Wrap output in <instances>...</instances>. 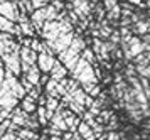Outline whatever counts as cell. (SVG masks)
Here are the masks:
<instances>
[{"label": "cell", "mask_w": 150, "mask_h": 140, "mask_svg": "<svg viewBox=\"0 0 150 140\" xmlns=\"http://www.w3.org/2000/svg\"><path fill=\"white\" fill-rule=\"evenodd\" d=\"M86 49V44H84V41L81 39V37H74V41H73V44H71V47L69 49H66L64 53L59 56V63L61 64H68V63H71L73 59H76V58H79L81 54L79 53H83Z\"/></svg>", "instance_id": "obj_1"}, {"label": "cell", "mask_w": 150, "mask_h": 140, "mask_svg": "<svg viewBox=\"0 0 150 140\" xmlns=\"http://www.w3.org/2000/svg\"><path fill=\"white\" fill-rule=\"evenodd\" d=\"M4 61V66H7V71L14 74V76H22V59H21V51H15V53L5 54L2 56Z\"/></svg>", "instance_id": "obj_2"}, {"label": "cell", "mask_w": 150, "mask_h": 140, "mask_svg": "<svg viewBox=\"0 0 150 140\" xmlns=\"http://www.w3.org/2000/svg\"><path fill=\"white\" fill-rule=\"evenodd\" d=\"M0 15L8 19L10 22L17 24L19 22V17H21V10L17 9L15 4L8 2V0H0Z\"/></svg>", "instance_id": "obj_3"}, {"label": "cell", "mask_w": 150, "mask_h": 140, "mask_svg": "<svg viewBox=\"0 0 150 140\" xmlns=\"http://www.w3.org/2000/svg\"><path fill=\"white\" fill-rule=\"evenodd\" d=\"M78 83L81 85V88H84V86H91V85H98V76H96V73H95V69H93V66H88L84 71H83L79 76H78Z\"/></svg>", "instance_id": "obj_4"}, {"label": "cell", "mask_w": 150, "mask_h": 140, "mask_svg": "<svg viewBox=\"0 0 150 140\" xmlns=\"http://www.w3.org/2000/svg\"><path fill=\"white\" fill-rule=\"evenodd\" d=\"M56 61L57 59H54V56H51V54H47V53H41L39 54V59H37V68L41 69V73L47 74V73L52 71Z\"/></svg>", "instance_id": "obj_5"}, {"label": "cell", "mask_w": 150, "mask_h": 140, "mask_svg": "<svg viewBox=\"0 0 150 140\" xmlns=\"http://www.w3.org/2000/svg\"><path fill=\"white\" fill-rule=\"evenodd\" d=\"M21 59L22 63H25L29 66H37V59H39V54L34 53L30 47H24L21 49Z\"/></svg>", "instance_id": "obj_6"}, {"label": "cell", "mask_w": 150, "mask_h": 140, "mask_svg": "<svg viewBox=\"0 0 150 140\" xmlns=\"http://www.w3.org/2000/svg\"><path fill=\"white\" fill-rule=\"evenodd\" d=\"M22 76H24V78L32 85V86H35V88L41 86V78H42V76H41V69H39L37 66H32L27 73L22 74Z\"/></svg>", "instance_id": "obj_7"}, {"label": "cell", "mask_w": 150, "mask_h": 140, "mask_svg": "<svg viewBox=\"0 0 150 140\" xmlns=\"http://www.w3.org/2000/svg\"><path fill=\"white\" fill-rule=\"evenodd\" d=\"M73 5H74V12L79 19H84L86 15H89L91 7L86 0H73Z\"/></svg>", "instance_id": "obj_8"}, {"label": "cell", "mask_w": 150, "mask_h": 140, "mask_svg": "<svg viewBox=\"0 0 150 140\" xmlns=\"http://www.w3.org/2000/svg\"><path fill=\"white\" fill-rule=\"evenodd\" d=\"M66 74H68V69H66V66H62L59 61H56L54 68H52V71H51V80L62 81V80H66Z\"/></svg>", "instance_id": "obj_9"}, {"label": "cell", "mask_w": 150, "mask_h": 140, "mask_svg": "<svg viewBox=\"0 0 150 140\" xmlns=\"http://www.w3.org/2000/svg\"><path fill=\"white\" fill-rule=\"evenodd\" d=\"M51 127L52 128H57V130H61V132H66V130H69V127H68V123L64 122V118H62V115H61V112L57 110V113L51 118Z\"/></svg>", "instance_id": "obj_10"}, {"label": "cell", "mask_w": 150, "mask_h": 140, "mask_svg": "<svg viewBox=\"0 0 150 140\" xmlns=\"http://www.w3.org/2000/svg\"><path fill=\"white\" fill-rule=\"evenodd\" d=\"M21 108L25 112L27 115H32L37 110V100H34V98H30V96H25L24 100H22V103H21Z\"/></svg>", "instance_id": "obj_11"}, {"label": "cell", "mask_w": 150, "mask_h": 140, "mask_svg": "<svg viewBox=\"0 0 150 140\" xmlns=\"http://www.w3.org/2000/svg\"><path fill=\"white\" fill-rule=\"evenodd\" d=\"M17 103H19V100H17L15 96H12V95L2 96V98H0V110H7V112H10Z\"/></svg>", "instance_id": "obj_12"}, {"label": "cell", "mask_w": 150, "mask_h": 140, "mask_svg": "<svg viewBox=\"0 0 150 140\" xmlns=\"http://www.w3.org/2000/svg\"><path fill=\"white\" fill-rule=\"evenodd\" d=\"M14 31H15V24H14V22H10L8 19H5V17H2V15H0V32L14 34Z\"/></svg>", "instance_id": "obj_13"}, {"label": "cell", "mask_w": 150, "mask_h": 140, "mask_svg": "<svg viewBox=\"0 0 150 140\" xmlns=\"http://www.w3.org/2000/svg\"><path fill=\"white\" fill-rule=\"evenodd\" d=\"M88 66H91V64H89L88 61L86 59H79V63H78V64H76V68L74 69H73V71H71V74H73V78H74V80H78V76H79V74L83 73V71H84V69H86V68Z\"/></svg>", "instance_id": "obj_14"}, {"label": "cell", "mask_w": 150, "mask_h": 140, "mask_svg": "<svg viewBox=\"0 0 150 140\" xmlns=\"http://www.w3.org/2000/svg\"><path fill=\"white\" fill-rule=\"evenodd\" d=\"M133 32L135 34H140V36H145V34H149V27L150 24L149 22H143V20H138L137 24H133Z\"/></svg>", "instance_id": "obj_15"}, {"label": "cell", "mask_w": 150, "mask_h": 140, "mask_svg": "<svg viewBox=\"0 0 150 140\" xmlns=\"http://www.w3.org/2000/svg\"><path fill=\"white\" fill-rule=\"evenodd\" d=\"M37 120H39V123H41V127H46L47 125V112H46V107H39L37 108Z\"/></svg>", "instance_id": "obj_16"}, {"label": "cell", "mask_w": 150, "mask_h": 140, "mask_svg": "<svg viewBox=\"0 0 150 140\" xmlns=\"http://www.w3.org/2000/svg\"><path fill=\"white\" fill-rule=\"evenodd\" d=\"M135 69H137V73L140 74L142 78H150V64L147 63V64H137L135 66Z\"/></svg>", "instance_id": "obj_17"}, {"label": "cell", "mask_w": 150, "mask_h": 140, "mask_svg": "<svg viewBox=\"0 0 150 140\" xmlns=\"http://www.w3.org/2000/svg\"><path fill=\"white\" fill-rule=\"evenodd\" d=\"M81 58H83V59H86V61H88V63L91 64V66L95 64V59H96V56H95V53H93L91 49H88V47H86V49H84V51L81 53Z\"/></svg>", "instance_id": "obj_18"}, {"label": "cell", "mask_w": 150, "mask_h": 140, "mask_svg": "<svg viewBox=\"0 0 150 140\" xmlns=\"http://www.w3.org/2000/svg\"><path fill=\"white\" fill-rule=\"evenodd\" d=\"M30 2H32V5H34L35 10H41V9H46L47 7L49 0H30Z\"/></svg>", "instance_id": "obj_19"}, {"label": "cell", "mask_w": 150, "mask_h": 140, "mask_svg": "<svg viewBox=\"0 0 150 140\" xmlns=\"http://www.w3.org/2000/svg\"><path fill=\"white\" fill-rule=\"evenodd\" d=\"M105 7H106V12H111L113 9L118 7V2L116 0H105Z\"/></svg>", "instance_id": "obj_20"}, {"label": "cell", "mask_w": 150, "mask_h": 140, "mask_svg": "<svg viewBox=\"0 0 150 140\" xmlns=\"http://www.w3.org/2000/svg\"><path fill=\"white\" fill-rule=\"evenodd\" d=\"M100 36H101V37H106V39H108V37H111V29H110V27L106 26V24H103Z\"/></svg>", "instance_id": "obj_21"}, {"label": "cell", "mask_w": 150, "mask_h": 140, "mask_svg": "<svg viewBox=\"0 0 150 140\" xmlns=\"http://www.w3.org/2000/svg\"><path fill=\"white\" fill-rule=\"evenodd\" d=\"M17 139V134H12V132H7L0 140H15Z\"/></svg>", "instance_id": "obj_22"}, {"label": "cell", "mask_w": 150, "mask_h": 140, "mask_svg": "<svg viewBox=\"0 0 150 140\" xmlns=\"http://www.w3.org/2000/svg\"><path fill=\"white\" fill-rule=\"evenodd\" d=\"M4 81H5V69L0 66V85H2Z\"/></svg>", "instance_id": "obj_23"}, {"label": "cell", "mask_w": 150, "mask_h": 140, "mask_svg": "<svg viewBox=\"0 0 150 140\" xmlns=\"http://www.w3.org/2000/svg\"><path fill=\"white\" fill-rule=\"evenodd\" d=\"M130 4H135V5H142V0H127Z\"/></svg>", "instance_id": "obj_24"}, {"label": "cell", "mask_w": 150, "mask_h": 140, "mask_svg": "<svg viewBox=\"0 0 150 140\" xmlns=\"http://www.w3.org/2000/svg\"><path fill=\"white\" fill-rule=\"evenodd\" d=\"M147 4H149V7H150V0H147Z\"/></svg>", "instance_id": "obj_25"}, {"label": "cell", "mask_w": 150, "mask_h": 140, "mask_svg": "<svg viewBox=\"0 0 150 140\" xmlns=\"http://www.w3.org/2000/svg\"><path fill=\"white\" fill-rule=\"evenodd\" d=\"M15 140H22V139H19V137H17V139H15Z\"/></svg>", "instance_id": "obj_26"}, {"label": "cell", "mask_w": 150, "mask_h": 140, "mask_svg": "<svg viewBox=\"0 0 150 140\" xmlns=\"http://www.w3.org/2000/svg\"><path fill=\"white\" fill-rule=\"evenodd\" d=\"M149 107H150V101H149Z\"/></svg>", "instance_id": "obj_27"}, {"label": "cell", "mask_w": 150, "mask_h": 140, "mask_svg": "<svg viewBox=\"0 0 150 140\" xmlns=\"http://www.w3.org/2000/svg\"><path fill=\"white\" fill-rule=\"evenodd\" d=\"M149 140H150V139H149Z\"/></svg>", "instance_id": "obj_28"}]
</instances>
